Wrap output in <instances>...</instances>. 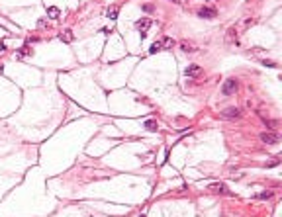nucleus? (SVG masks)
<instances>
[{
  "mask_svg": "<svg viewBox=\"0 0 282 217\" xmlns=\"http://www.w3.org/2000/svg\"><path fill=\"white\" fill-rule=\"evenodd\" d=\"M212 188H214V190L218 192V194H225V196H233V192H231V190H227V186H225V184H214V186H212Z\"/></svg>",
  "mask_w": 282,
  "mask_h": 217,
  "instance_id": "obj_7",
  "label": "nucleus"
},
{
  "mask_svg": "<svg viewBox=\"0 0 282 217\" xmlns=\"http://www.w3.org/2000/svg\"><path fill=\"white\" fill-rule=\"evenodd\" d=\"M135 28L139 30L141 39H143V37L147 35V30L151 28V20H149V18H141V20H137V22H135Z\"/></svg>",
  "mask_w": 282,
  "mask_h": 217,
  "instance_id": "obj_2",
  "label": "nucleus"
},
{
  "mask_svg": "<svg viewBox=\"0 0 282 217\" xmlns=\"http://www.w3.org/2000/svg\"><path fill=\"white\" fill-rule=\"evenodd\" d=\"M157 127H159V125H157L155 119H147V121H145V129H147V131H157Z\"/></svg>",
  "mask_w": 282,
  "mask_h": 217,
  "instance_id": "obj_12",
  "label": "nucleus"
},
{
  "mask_svg": "<svg viewBox=\"0 0 282 217\" xmlns=\"http://www.w3.org/2000/svg\"><path fill=\"white\" fill-rule=\"evenodd\" d=\"M184 73H186V76H188V78H198L202 74V69L198 65H190V66H186Z\"/></svg>",
  "mask_w": 282,
  "mask_h": 217,
  "instance_id": "obj_5",
  "label": "nucleus"
},
{
  "mask_svg": "<svg viewBox=\"0 0 282 217\" xmlns=\"http://www.w3.org/2000/svg\"><path fill=\"white\" fill-rule=\"evenodd\" d=\"M47 16H49L51 20H57V18L61 16V10H59L57 6H49V8H47Z\"/></svg>",
  "mask_w": 282,
  "mask_h": 217,
  "instance_id": "obj_9",
  "label": "nucleus"
},
{
  "mask_svg": "<svg viewBox=\"0 0 282 217\" xmlns=\"http://www.w3.org/2000/svg\"><path fill=\"white\" fill-rule=\"evenodd\" d=\"M271 196H272L271 192H261V194H257V198H259V199H268Z\"/></svg>",
  "mask_w": 282,
  "mask_h": 217,
  "instance_id": "obj_16",
  "label": "nucleus"
},
{
  "mask_svg": "<svg viewBox=\"0 0 282 217\" xmlns=\"http://www.w3.org/2000/svg\"><path fill=\"white\" fill-rule=\"evenodd\" d=\"M264 123H267L268 127H274V125H276V121H274V119H268V121H267V119H264Z\"/></svg>",
  "mask_w": 282,
  "mask_h": 217,
  "instance_id": "obj_17",
  "label": "nucleus"
},
{
  "mask_svg": "<svg viewBox=\"0 0 282 217\" xmlns=\"http://www.w3.org/2000/svg\"><path fill=\"white\" fill-rule=\"evenodd\" d=\"M159 51H161V41H155V43L149 47V53L153 55V53H159Z\"/></svg>",
  "mask_w": 282,
  "mask_h": 217,
  "instance_id": "obj_14",
  "label": "nucleus"
},
{
  "mask_svg": "<svg viewBox=\"0 0 282 217\" xmlns=\"http://www.w3.org/2000/svg\"><path fill=\"white\" fill-rule=\"evenodd\" d=\"M139 217H145V215H139Z\"/></svg>",
  "mask_w": 282,
  "mask_h": 217,
  "instance_id": "obj_20",
  "label": "nucleus"
},
{
  "mask_svg": "<svg viewBox=\"0 0 282 217\" xmlns=\"http://www.w3.org/2000/svg\"><path fill=\"white\" fill-rule=\"evenodd\" d=\"M215 14H218V12H215L214 8H200V10H198V16H200V18H206V20L215 18Z\"/></svg>",
  "mask_w": 282,
  "mask_h": 217,
  "instance_id": "obj_6",
  "label": "nucleus"
},
{
  "mask_svg": "<svg viewBox=\"0 0 282 217\" xmlns=\"http://www.w3.org/2000/svg\"><path fill=\"white\" fill-rule=\"evenodd\" d=\"M31 53H34V49L26 45V47H22V49L18 51V57H28V55H31Z\"/></svg>",
  "mask_w": 282,
  "mask_h": 217,
  "instance_id": "obj_13",
  "label": "nucleus"
},
{
  "mask_svg": "<svg viewBox=\"0 0 282 217\" xmlns=\"http://www.w3.org/2000/svg\"><path fill=\"white\" fill-rule=\"evenodd\" d=\"M143 10H145V12H153V6H151V4H145Z\"/></svg>",
  "mask_w": 282,
  "mask_h": 217,
  "instance_id": "obj_18",
  "label": "nucleus"
},
{
  "mask_svg": "<svg viewBox=\"0 0 282 217\" xmlns=\"http://www.w3.org/2000/svg\"><path fill=\"white\" fill-rule=\"evenodd\" d=\"M172 2H182V0H172Z\"/></svg>",
  "mask_w": 282,
  "mask_h": 217,
  "instance_id": "obj_19",
  "label": "nucleus"
},
{
  "mask_svg": "<svg viewBox=\"0 0 282 217\" xmlns=\"http://www.w3.org/2000/svg\"><path fill=\"white\" fill-rule=\"evenodd\" d=\"M172 45H175V41L171 37H163L161 39V49H172Z\"/></svg>",
  "mask_w": 282,
  "mask_h": 217,
  "instance_id": "obj_10",
  "label": "nucleus"
},
{
  "mask_svg": "<svg viewBox=\"0 0 282 217\" xmlns=\"http://www.w3.org/2000/svg\"><path fill=\"white\" fill-rule=\"evenodd\" d=\"M261 141L267 143V145H276L280 141V137L276 133H261Z\"/></svg>",
  "mask_w": 282,
  "mask_h": 217,
  "instance_id": "obj_4",
  "label": "nucleus"
},
{
  "mask_svg": "<svg viewBox=\"0 0 282 217\" xmlns=\"http://www.w3.org/2000/svg\"><path fill=\"white\" fill-rule=\"evenodd\" d=\"M106 16H108L110 20H116V18H118V6H110V8L106 10Z\"/></svg>",
  "mask_w": 282,
  "mask_h": 217,
  "instance_id": "obj_11",
  "label": "nucleus"
},
{
  "mask_svg": "<svg viewBox=\"0 0 282 217\" xmlns=\"http://www.w3.org/2000/svg\"><path fill=\"white\" fill-rule=\"evenodd\" d=\"M221 115L227 119H239L241 118V110H237V108H225V110H221Z\"/></svg>",
  "mask_w": 282,
  "mask_h": 217,
  "instance_id": "obj_3",
  "label": "nucleus"
},
{
  "mask_svg": "<svg viewBox=\"0 0 282 217\" xmlns=\"http://www.w3.org/2000/svg\"><path fill=\"white\" fill-rule=\"evenodd\" d=\"M61 41H65V43H73V39H74V33L70 31V30H65L63 33H61Z\"/></svg>",
  "mask_w": 282,
  "mask_h": 217,
  "instance_id": "obj_8",
  "label": "nucleus"
},
{
  "mask_svg": "<svg viewBox=\"0 0 282 217\" xmlns=\"http://www.w3.org/2000/svg\"><path fill=\"white\" fill-rule=\"evenodd\" d=\"M235 92H237V80H235V78H227V80L223 82V86H221V94L231 96Z\"/></svg>",
  "mask_w": 282,
  "mask_h": 217,
  "instance_id": "obj_1",
  "label": "nucleus"
},
{
  "mask_svg": "<svg viewBox=\"0 0 282 217\" xmlns=\"http://www.w3.org/2000/svg\"><path fill=\"white\" fill-rule=\"evenodd\" d=\"M180 49H182L184 53H192V51H194V47H192L190 43H186V41H182V43H180Z\"/></svg>",
  "mask_w": 282,
  "mask_h": 217,
  "instance_id": "obj_15",
  "label": "nucleus"
}]
</instances>
